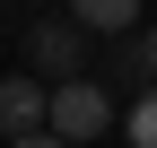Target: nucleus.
Wrapping results in <instances>:
<instances>
[{
  "instance_id": "nucleus-3",
  "label": "nucleus",
  "mask_w": 157,
  "mask_h": 148,
  "mask_svg": "<svg viewBox=\"0 0 157 148\" xmlns=\"http://www.w3.org/2000/svg\"><path fill=\"white\" fill-rule=\"evenodd\" d=\"M35 70H52V79H78V17H44V26L26 35Z\"/></svg>"
},
{
  "instance_id": "nucleus-6",
  "label": "nucleus",
  "mask_w": 157,
  "mask_h": 148,
  "mask_svg": "<svg viewBox=\"0 0 157 148\" xmlns=\"http://www.w3.org/2000/svg\"><path fill=\"white\" fill-rule=\"evenodd\" d=\"M9 148H70V139H52V131H35V139H9Z\"/></svg>"
},
{
  "instance_id": "nucleus-2",
  "label": "nucleus",
  "mask_w": 157,
  "mask_h": 148,
  "mask_svg": "<svg viewBox=\"0 0 157 148\" xmlns=\"http://www.w3.org/2000/svg\"><path fill=\"white\" fill-rule=\"evenodd\" d=\"M44 105H52V87L0 79V139H35V131H44Z\"/></svg>"
},
{
  "instance_id": "nucleus-5",
  "label": "nucleus",
  "mask_w": 157,
  "mask_h": 148,
  "mask_svg": "<svg viewBox=\"0 0 157 148\" xmlns=\"http://www.w3.org/2000/svg\"><path fill=\"white\" fill-rule=\"evenodd\" d=\"M122 139H131V148H157V79H148V96L122 113Z\"/></svg>"
},
{
  "instance_id": "nucleus-1",
  "label": "nucleus",
  "mask_w": 157,
  "mask_h": 148,
  "mask_svg": "<svg viewBox=\"0 0 157 148\" xmlns=\"http://www.w3.org/2000/svg\"><path fill=\"white\" fill-rule=\"evenodd\" d=\"M44 131L70 139V148H87L96 131H113V96H105L96 79H61V87H52V105H44Z\"/></svg>"
},
{
  "instance_id": "nucleus-4",
  "label": "nucleus",
  "mask_w": 157,
  "mask_h": 148,
  "mask_svg": "<svg viewBox=\"0 0 157 148\" xmlns=\"http://www.w3.org/2000/svg\"><path fill=\"white\" fill-rule=\"evenodd\" d=\"M70 9H78V26H87V35H122L131 17H140V0H70Z\"/></svg>"
},
{
  "instance_id": "nucleus-7",
  "label": "nucleus",
  "mask_w": 157,
  "mask_h": 148,
  "mask_svg": "<svg viewBox=\"0 0 157 148\" xmlns=\"http://www.w3.org/2000/svg\"><path fill=\"white\" fill-rule=\"evenodd\" d=\"M140 52H148V79H157V26H148V44H140Z\"/></svg>"
}]
</instances>
